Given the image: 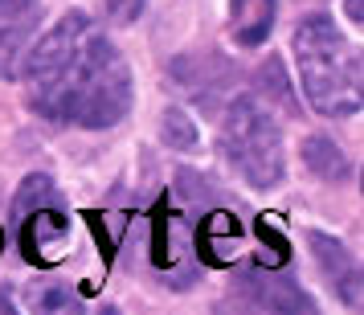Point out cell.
I'll return each instance as SVG.
<instances>
[{
	"mask_svg": "<svg viewBox=\"0 0 364 315\" xmlns=\"http://www.w3.org/2000/svg\"><path fill=\"white\" fill-rule=\"evenodd\" d=\"M66 242V217L62 209H33L21 217V246L33 262L58 258V246Z\"/></svg>",
	"mask_w": 364,
	"mask_h": 315,
	"instance_id": "6",
	"label": "cell"
},
{
	"mask_svg": "<svg viewBox=\"0 0 364 315\" xmlns=\"http://www.w3.org/2000/svg\"><path fill=\"white\" fill-rule=\"evenodd\" d=\"M295 66L303 95L319 115L352 119L360 111V58L336 29V21L323 13L299 21L295 29Z\"/></svg>",
	"mask_w": 364,
	"mask_h": 315,
	"instance_id": "2",
	"label": "cell"
},
{
	"mask_svg": "<svg viewBox=\"0 0 364 315\" xmlns=\"http://www.w3.org/2000/svg\"><path fill=\"white\" fill-rule=\"evenodd\" d=\"M307 246H311L315 262L323 270V279L331 282V291L344 299L348 307H356V303H360V266L352 258V250H348L340 237H328V233H319V230L307 233Z\"/></svg>",
	"mask_w": 364,
	"mask_h": 315,
	"instance_id": "5",
	"label": "cell"
},
{
	"mask_svg": "<svg viewBox=\"0 0 364 315\" xmlns=\"http://www.w3.org/2000/svg\"><path fill=\"white\" fill-rule=\"evenodd\" d=\"M144 4H148V0H123V4H111V13H115V17L123 21V25H132L135 13H139Z\"/></svg>",
	"mask_w": 364,
	"mask_h": 315,
	"instance_id": "13",
	"label": "cell"
},
{
	"mask_svg": "<svg viewBox=\"0 0 364 315\" xmlns=\"http://www.w3.org/2000/svg\"><path fill=\"white\" fill-rule=\"evenodd\" d=\"M344 9H348V21H352V25H364V17H360V0H344Z\"/></svg>",
	"mask_w": 364,
	"mask_h": 315,
	"instance_id": "14",
	"label": "cell"
},
{
	"mask_svg": "<svg viewBox=\"0 0 364 315\" xmlns=\"http://www.w3.org/2000/svg\"><path fill=\"white\" fill-rule=\"evenodd\" d=\"M29 107L41 119L102 132L132 111V70L86 13H66L25 53Z\"/></svg>",
	"mask_w": 364,
	"mask_h": 315,
	"instance_id": "1",
	"label": "cell"
},
{
	"mask_svg": "<svg viewBox=\"0 0 364 315\" xmlns=\"http://www.w3.org/2000/svg\"><path fill=\"white\" fill-rule=\"evenodd\" d=\"M246 291L250 299L266 307V311H311L315 303L311 295H303L291 279H279V274H246Z\"/></svg>",
	"mask_w": 364,
	"mask_h": 315,
	"instance_id": "8",
	"label": "cell"
},
{
	"mask_svg": "<svg viewBox=\"0 0 364 315\" xmlns=\"http://www.w3.org/2000/svg\"><path fill=\"white\" fill-rule=\"evenodd\" d=\"M279 17V0H230V33L242 50H258Z\"/></svg>",
	"mask_w": 364,
	"mask_h": 315,
	"instance_id": "7",
	"label": "cell"
},
{
	"mask_svg": "<svg viewBox=\"0 0 364 315\" xmlns=\"http://www.w3.org/2000/svg\"><path fill=\"white\" fill-rule=\"evenodd\" d=\"M303 164L311 168L315 176H323V181H348V172H352L348 156L331 139H323V135L303 139Z\"/></svg>",
	"mask_w": 364,
	"mask_h": 315,
	"instance_id": "9",
	"label": "cell"
},
{
	"mask_svg": "<svg viewBox=\"0 0 364 315\" xmlns=\"http://www.w3.org/2000/svg\"><path fill=\"white\" fill-rule=\"evenodd\" d=\"M0 246H4V233H0Z\"/></svg>",
	"mask_w": 364,
	"mask_h": 315,
	"instance_id": "15",
	"label": "cell"
},
{
	"mask_svg": "<svg viewBox=\"0 0 364 315\" xmlns=\"http://www.w3.org/2000/svg\"><path fill=\"white\" fill-rule=\"evenodd\" d=\"M164 144H172V148H193L197 144V127L188 123L184 111H164Z\"/></svg>",
	"mask_w": 364,
	"mask_h": 315,
	"instance_id": "11",
	"label": "cell"
},
{
	"mask_svg": "<svg viewBox=\"0 0 364 315\" xmlns=\"http://www.w3.org/2000/svg\"><path fill=\"white\" fill-rule=\"evenodd\" d=\"M221 151L254 188H274L287 172L282 132L258 99H233L221 119Z\"/></svg>",
	"mask_w": 364,
	"mask_h": 315,
	"instance_id": "3",
	"label": "cell"
},
{
	"mask_svg": "<svg viewBox=\"0 0 364 315\" xmlns=\"http://www.w3.org/2000/svg\"><path fill=\"white\" fill-rule=\"evenodd\" d=\"M37 307L41 311H58V307H78V299L70 295V291H62V287H53L46 295H37Z\"/></svg>",
	"mask_w": 364,
	"mask_h": 315,
	"instance_id": "12",
	"label": "cell"
},
{
	"mask_svg": "<svg viewBox=\"0 0 364 315\" xmlns=\"http://www.w3.org/2000/svg\"><path fill=\"white\" fill-rule=\"evenodd\" d=\"M41 29V4L37 0H0V74H17L29 53V41Z\"/></svg>",
	"mask_w": 364,
	"mask_h": 315,
	"instance_id": "4",
	"label": "cell"
},
{
	"mask_svg": "<svg viewBox=\"0 0 364 315\" xmlns=\"http://www.w3.org/2000/svg\"><path fill=\"white\" fill-rule=\"evenodd\" d=\"M33 209H62V193H58V184L50 176H29V181L17 188V197H13V217H25L33 213Z\"/></svg>",
	"mask_w": 364,
	"mask_h": 315,
	"instance_id": "10",
	"label": "cell"
}]
</instances>
